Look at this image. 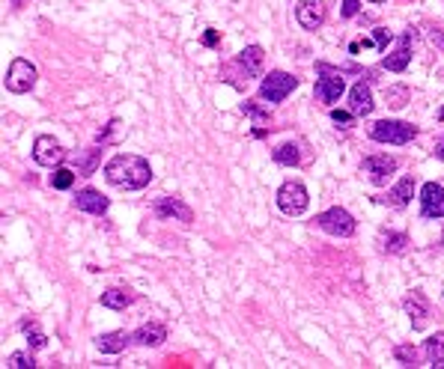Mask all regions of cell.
Listing matches in <instances>:
<instances>
[{
	"instance_id": "1",
	"label": "cell",
	"mask_w": 444,
	"mask_h": 369,
	"mask_svg": "<svg viewBox=\"0 0 444 369\" xmlns=\"http://www.w3.org/2000/svg\"><path fill=\"white\" fill-rule=\"evenodd\" d=\"M105 179L113 188H125V190H141L152 182V167L149 161L132 152H120L105 164Z\"/></svg>"
},
{
	"instance_id": "2",
	"label": "cell",
	"mask_w": 444,
	"mask_h": 369,
	"mask_svg": "<svg viewBox=\"0 0 444 369\" xmlns=\"http://www.w3.org/2000/svg\"><path fill=\"white\" fill-rule=\"evenodd\" d=\"M417 137V125L402 122V119H379L370 125V140L376 143H391V146H405Z\"/></svg>"
},
{
	"instance_id": "3",
	"label": "cell",
	"mask_w": 444,
	"mask_h": 369,
	"mask_svg": "<svg viewBox=\"0 0 444 369\" xmlns=\"http://www.w3.org/2000/svg\"><path fill=\"white\" fill-rule=\"evenodd\" d=\"M316 72L322 75V78L316 81V98H319L322 105L334 108L340 101V96H343V90H346L343 69H334V66H328V63H316Z\"/></svg>"
},
{
	"instance_id": "4",
	"label": "cell",
	"mask_w": 444,
	"mask_h": 369,
	"mask_svg": "<svg viewBox=\"0 0 444 369\" xmlns=\"http://www.w3.org/2000/svg\"><path fill=\"white\" fill-rule=\"evenodd\" d=\"M36 78H39V72H36V66L30 60H24V57H15L9 63V69H6V78H4V86L9 93H15V96H24V93H30L33 86H36Z\"/></svg>"
},
{
	"instance_id": "5",
	"label": "cell",
	"mask_w": 444,
	"mask_h": 369,
	"mask_svg": "<svg viewBox=\"0 0 444 369\" xmlns=\"http://www.w3.org/2000/svg\"><path fill=\"white\" fill-rule=\"evenodd\" d=\"M298 86V78L289 72H281L274 69L269 75H262V84H260V98L269 101V105H277V101H284L289 93H293Z\"/></svg>"
},
{
	"instance_id": "6",
	"label": "cell",
	"mask_w": 444,
	"mask_h": 369,
	"mask_svg": "<svg viewBox=\"0 0 444 369\" xmlns=\"http://www.w3.org/2000/svg\"><path fill=\"white\" fill-rule=\"evenodd\" d=\"M316 226H319L322 233L334 235V238H352L355 230H358V224H355V218L346 212V209H325L322 214H316Z\"/></svg>"
},
{
	"instance_id": "7",
	"label": "cell",
	"mask_w": 444,
	"mask_h": 369,
	"mask_svg": "<svg viewBox=\"0 0 444 369\" xmlns=\"http://www.w3.org/2000/svg\"><path fill=\"white\" fill-rule=\"evenodd\" d=\"M310 206V197H307V188H304L301 182L289 179L281 185V190H277V209H281L284 214H289V218H298V214H304Z\"/></svg>"
},
{
	"instance_id": "8",
	"label": "cell",
	"mask_w": 444,
	"mask_h": 369,
	"mask_svg": "<svg viewBox=\"0 0 444 369\" xmlns=\"http://www.w3.org/2000/svg\"><path fill=\"white\" fill-rule=\"evenodd\" d=\"M33 161L39 164V167H60L63 161H66V149L51 134H39L33 140Z\"/></svg>"
},
{
	"instance_id": "9",
	"label": "cell",
	"mask_w": 444,
	"mask_h": 369,
	"mask_svg": "<svg viewBox=\"0 0 444 369\" xmlns=\"http://www.w3.org/2000/svg\"><path fill=\"white\" fill-rule=\"evenodd\" d=\"M361 173H367V179H370L376 188H382L388 185V179L397 173V158H391V155H367L364 164H361Z\"/></svg>"
},
{
	"instance_id": "10",
	"label": "cell",
	"mask_w": 444,
	"mask_h": 369,
	"mask_svg": "<svg viewBox=\"0 0 444 369\" xmlns=\"http://www.w3.org/2000/svg\"><path fill=\"white\" fill-rule=\"evenodd\" d=\"M394 42V33H391L388 27H373L370 36H361V39L349 42V54H367V51H373V54H385L388 45Z\"/></svg>"
},
{
	"instance_id": "11",
	"label": "cell",
	"mask_w": 444,
	"mask_h": 369,
	"mask_svg": "<svg viewBox=\"0 0 444 369\" xmlns=\"http://www.w3.org/2000/svg\"><path fill=\"white\" fill-rule=\"evenodd\" d=\"M152 212H156L161 221H182V224H191L194 221L191 206L182 202V200H176V197H158L156 206H152Z\"/></svg>"
},
{
	"instance_id": "12",
	"label": "cell",
	"mask_w": 444,
	"mask_h": 369,
	"mask_svg": "<svg viewBox=\"0 0 444 369\" xmlns=\"http://www.w3.org/2000/svg\"><path fill=\"white\" fill-rule=\"evenodd\" d=\"M421 214L426 221L444 218V188L438 182H426L421 188Z\"/></svg>"
},
{
	"instance_id": "13",
	"label": "cell",
	"mask_w": 444,
	"mask_h": 369,
	"mask_svg": "<svg viewBox=\"0 0 444 369\" xmlns=\"http://www.w3.org/2000/svg\"><path fill=\"white\" fill-rule=\"evenodd\" d=\"M325 15L328 9L322 0H301V4H296V21L304 30H319L325 24Z\"/></svg>"
},
{
	"instance_id": "14",
	"label": "cell",
	"mask_w": 444,
	"mask_h": 369,
	"mask_svg": "<svg viewBox=\"0 0 444 369\" xmlns=\"http://www.w3.org/2000/svg\"><path fill=\"white\" fill-rule=\"evenodd\" d=\"M412 42H414V30L409 27L397 39V51H391V54L382 60V66L388 72H405V69H409V63H412Z\"/></svg>"
},
{
	"instance_id": "15",
	"label": "cell",
	"mask_w": 444,
	"mask_h": 369,
	"mask_svg": "<svg viewBox=\"0 0 444 369\" xmlns=\"http://www.w3.org/2000/svg\"><path fill=\"white\" fill-rule=\"evenodd\" d=\"M402 310L409 313V319H412V328H414V330H424V328H426V319H429V313H433V307H429V301H426V295H424L421 289H414V292H409V295H405Z\"/></svg>"
},
{
	"instance_id": "16",
	"label": "cell",
	"mask_w": 444,
	"mask_h": 369,
	"mask_svg": "<svg viewBox=\"0 0 444 369\" xmlns=\"http://www.w3.org/2000/svg\"><path fill=\"white\" fill-rule=\"evenodd\" d=\"M373 108H376V101H373V86H370V81L361 78V81L349 90V110L355 113V117H370Z\"/></svg>"
},
{
	"instance_id": "17",
	"label": "cell",
	"mask_w": 444,
	"mask_h": 369,
	"mask_svg": "<svg viewBox=\"0 0 444 369\" xmlns=\"http://www.w3.org/2000/svg\"><path fill=\"white\" fill-rule=\"evenodd\" d=\"M236 66L242 69L245 75V81L248 78H260L262 75V66H265V51L260 45H248L239 51V57H236Z\"/></svg>"
},
{
	"instance_id": "18",
	"label": "cell",
	"mask_w": 444,
	"mask_h": 369,
	"mask_svg": "<svg viewBox=\"0 0 444 369\" xmlns=\"http://www.w3.org/2000/svg\"><path fill=\"white\" fill-rule=\"evenodd\" d=\"M75 209L87 212V214H99V218H101V214L110 209V200L101 197L96 188H84V190H78V194H75Z\"/></svg>"
},
{
	"instance_id": "19",
	"label": "cell",
	"mask_w": 444,
	"mask_h": 369,
	"mask_svg": "<svg viewBox=\"0 0 444 369\" xmlns=\"http://www.w3.org/2000/svg\"><path fill=\"white\" fill-rule=\"evenodd\" d=\"M132 339L137 342L141 349H158L164 339H167V328L158 325V322H149V325H141L132 334Z\"/></svg>"
},
{
	"instance_id": "20",
	"label": "cell",
	"mask_w": 444,
	"mask_h": 369,
	"mask_svg": "<svg viewBox=\"0 0 444 369\" xmlns=\"http://www.w3.org/2000/svg\"><path fill=\"white\" fill-rule=\"evenodd\" d=\"M412 197H414V179H412V176H402V179L388 190L385 202H388L391 209H405L412 202Z\"/></svg>"
},
{
	"instance_id": "21",
	"label": "cell",
	"mask_w": 444,
	"mask_h": 369,
	"mask_svg": "<svg viewBox=\"0 0 444 369\" xmlns=\"http://www.w3.org/2000/svg\"><path fill=\"white\" fill-rule=\"evenodd\" d=\"M129 342H134L132 334H125V330H110V334L96 337V349L101 354H120V351L129 349Z\"/></svg>"
},
{
	"instance_id": "22",
	"label": "cell",
	"mask_w": 444,
	"mask_h": 369,
	"mask_svg": "<svg viewBox=\"0 0 444 369\" xmlns=\"http://www.w3.org/2000/svg\"><path fill=\"white\" fill-rule=\"evenodd\" d=\"M134 304V292L132 289H108V292H101V307H108V310H125V307H132Z\"/></svg>"
},
{
	"instance_id": "23",
	"label": "cell",
	"mask_w": 444,
	"mask_h": 369,
	"mask_svg": "<svg viewBox=\"0 0 444 369\" xmlns=\"http://www.w3.org/2000/svg\"><path fill=\"white\" fill-rule=\"evenodd\" d=\"M272 158H274V164H281V167H298V161H301L298 143H281L272 152Z\"/></svg>"
},
{
	"instance_id": "24",
	"label": "cell",
	"mask_w": 444,
	"mask_h": 369,
	"mask_svg": "<svg viewBox=\"0 0 444 369\" xmlns=\"http://www.w3.org/2000/svg\"><path fill=\"white\" fill-rule=\"evenodd\" d=\"M379 245H382L385 253H394V257H400V253L409 250V235H405V233H382Z\"/></svg>"
},
{
	"instance_id": "25",
	"label": "cell",
	"mask_w": 444,
	"mask_h": 369,
	"mask_svg": "<svg viewBox=\"0 0 444 369\" xmlns=\"http://www.w3.org/2000/svg\"><path fill=\"white\" fill-rule=\"evenodd\" d=\"M99 155L101 149H90L87 155H75V167H78V176H93L99 167Z\"/></svg>"
},
{
	"instance_id": "26",
	"label": "cell",
	"mask_w": 444,
	"mask_h": 369,
	"mask_svg": "<svg viewBox=\"0 0 444 369\" xmlns=\"http://www.w3.org/2000/svg\"><path fill=\"white\" fill-rule=\"evenodd\" d=\"M424 354H426V363H433L436 358H444V334L441 330H436V334L424 342Z\"/></svg>"
},
{
	"instance_id": "27",
	"label": "cell",
	"mask_w": 444,
	"mask_h": 369,
	"mask_svg": "<svg viewBox=\"0 0 444 369\" xmlns=\"http://www.w3.org/2000/svg\"><path fill=\"white\" fill-rule=\"evenodd\" d=\"M385 98H388V108L400 110V108H405V101L412 98V90H409V86H388Z\"/></svg>"
},
{
	"instance_id": "28",
	"label": "cell",
	"mask_w": 444,
	"mask_h": 369,
	"mask_svg": "<svg viewBox=\"0 0 444 369\" xmlns=\"http://www.w3.org/2000/svg\"><path fill=\"white\" fill-rule=\"evenodd\" d=\"M72 185H75V170H69V167H54V173H51V188L69 190Z\"/></svg>"
},
{
	"instance_id": "29",
	"label": "cell",
	"mask_w": 444,
	"mask_h": 369,
	"mask_svg": "<svg viewBox=\"0 0 444 369\" xmlns=\"http://www.w3.org/2000/svg\"><path fill=\"white\" fill-rule=\"evenodd\" d=\"M33 366H36V361L30 351H12L4 363V369H33Z\"/></svg>"
},
{
	"instance_id": "30",
	"label": "cell",
	"mask_w": 444,
	"mask_h": 369,
	"mask_svg": "<svg viewBox=\"0 0 444 369\" xmlns=\"http://www.w3.org/2000/svg\"><path fill=\"white\" fill-rule=\"evenodd\" d=\"M21 330L27 334L30 349H45V346H48V337L42 334L39 328H36V322H21Z\"/></svg>"
},
{
	"instance_id": "31",
	"label": "cell",
	"mask_w": 444,
	"mask_h": 369,
	"mask_svg": "<svg viewBox=\"0 0 444 369\" xmlns=\"http://www.w3.org/2000/svg\"><path fill=\"white\" fill-rule=\"evenodd\" d=\"M242 113H248V117H250L253 122H257V125H265V122L272 119V113H269V110H262V108H257L253 101H245V105H242Z\"/></svg>"
},
{
	"instance_id": "32",
	"label": "cell",
	"mask_w": 444,
	"mask_h": 369,
	"mask_svg": "<svg viewBox=\"0 0 444 369\" xmlns=\"http://www.w3.org/2000/svg\"><path fill=\"white\" fill-rule=\"evenodd\" d=\"M394 358H397L402 366H414V363H417V349H414V346H397V349H394Z\"/></svg>"
},
{
	"instance_id": "33",
	"label": "cell",
	"mask_w": 444,
	"mask_h": 369,
	"mask_svg": "<svg viewBox=\"0 0 444 369\" xmlns=\"http://www.w3.org/2000/svg\"><path fill=\"white\" fill-rule=\"evenodd\" d=\"M331 119L340 125V129H349V125L355 122V113L352 110H331Z\"/></svg>"
},
{
	"instance_id": "34",
	"label": "cell",
	"mask_w": 444,
	"mask_h": 369,
	"mask_svg": "<svg viewBox=\"0 0 444 369\" xmlns=\"http://www.w3.org/2000/svg\"><path fill=\"white\" fill-rule=\"evenodd\" d=\"M361 12V0H343V9H340V15L343 18H355Z\"/></svg>"
},
{
	"instance_id": "35",
	"label": "cell",
	"mask_w": 444,
	"mask_h": 369,
	"mask_svg": "<svg viewBox=\"0 0 444 369\" xmlns=\"http://www.w3.org/2000/svg\"><path fill=\"white\" fill-rule=\"evenodd\" d=\"M429 45H436L438 51H444V33H441L438 27H433V30H429Z\"/></svg>"
},
{
	"instance_id": "36",
	"label": "cell",
	"mask_w": 444,
	"mask_h": 369,
	"mask_svg": "<svg viewBox=\"0 0 444 369\" xmlns=\"http://www.w3.org/2000/svg\"><path fill=\"white\" fill-rule=\"evenodd\" d=\"M218 39H221L218 30H206V33H203V45H206V48H215V45H218Z\"/></svg>"
},
{
	"instance_id": "37",
	"label": "cell",
	"mask_w": 444,
	"mask_h": 369,
	"mask_svg": "<svg viewBox=\"0 0 444 369\" xmlns=\"http://www.w3.org/2000/svg\"><path fill=\"white\" fill-rule=\"evenodd\" d=\"M436 155H438V158L444 161V137H441V140H438V143H436Z\"/></svg>"
},
{
	"instance_id": "38",
	"label": "cell",
	"mask_w": 444,
	"mask_h": 369,
	"mask_svg": "<svg viewBox=\"0 0 444 369\" xmlns=\"http://www.w3.org/2000/svg\"><path fill=\"white\" fill-rule=\"evenodd\" d=\"M429 366H433V369H444V358H436L433 363H429Z\"/></svg>"
},
{
	"instance_id": "39",
	"label": "cell",
	"mask_w": 444,
	"mask_h": 369,
	"mask_svg": "<svg viewBox=\"0 0 444 369\" xmlns=\"http://www.w3.org/2000/svg\"><path fill=\"white\" fill-rule=\"evenodd\" d=\"M438 122H444V108H441V110H438Z\"/></svg>"
},
{
	"instance_id": "40",
	"label": "cell",
	"mask_w": 444,
	"mask_h": 369,
	"mask_svg": "<svg viewBox=\"0 0 444 369\" xmlns=\"http://www.w3.org/2000/svg\"><path fill=\"white\" fill-rule=\"evenodd\" d=\"M24 4V0H12V6H21Z\"/></svg>"
},
{
	"instance_id": "41",
	"label": "cell",
	"mask_w": 444,
	"mask_h": 369,
	"mask_svg": "<svg viewBox=\"0 0 444 369\" xmlns=\"http://www.w3.org/2000/svg\"><path fill=\"white\" fill-rule=\"evenodd\" d=\"M370 4H385V0H370Z\"/></svg>"
}]
</instances>
